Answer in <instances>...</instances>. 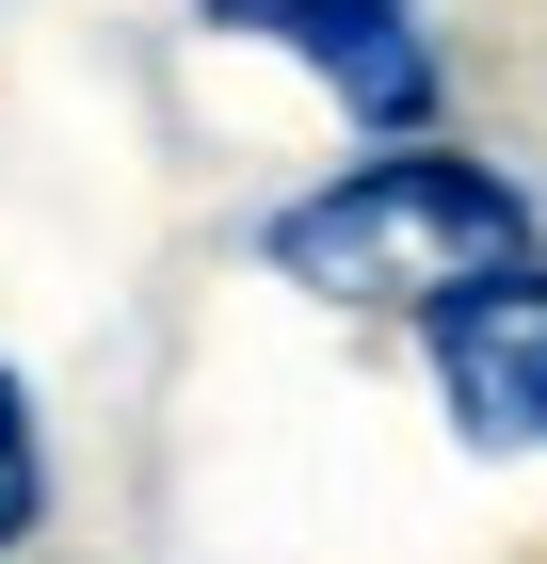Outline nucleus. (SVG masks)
<instances>
[{"label":"nucleus","mask_w":547,"mask_h":564,"mask_svg":"<svg viewBox=\"0 0 547 564\" xmlns=\"http://www.w3.org/2000/svg\"><path fill=\"white\" fill-rule=\"evenodd\" d=\"M435 403L467 420V452H547V259H500L419 306Z\"/></svg>","instance_id":"7ed1b4c3"},{"label":"nucleus","mask_w":547,"mask_h":564,"mask_svg":"<svg viewBox=\"0 0 547 564\" xmlns=\"http://www.w3.org/2000/svg\"><path fill=\"white\" fill-rule=\"evenodd\" d=\"M258 259L322 306H435L467 274L532 259V194L467 145H386V162H338L322 194H291L258 226Z\"/></svg>","instance_id":"f257e3e1"},{"label":"nucleus","mask_w":547,"mask_h":564,"mask_svg":"<svg viewBox=\"0 0 547 564\" xmlns=\"http://www.w3.org/2000/svg\"><path fill=\"white\" fill-rule=\"evenodd\" d=\"M210 33L226 48H291L306 82L354 113V130H386V145H419L435 130V33H419V0H210Z\"/></svg>","instance_id":"f03ea898"},{"label":"nucleus","mask_w":547,"mask_h":564,"mask_svg":"<svg viewBox=\"0 0 547 564\" xmlns=\"http://www.w3.org/2000/svg\"><path fill=\"white\" fill-rule=\"evenodd\" d=\"M33 532H48V435H33L17 355H0V549H33Z\"/></svg>","instance_id":"20e7f679"}]
</instances>
